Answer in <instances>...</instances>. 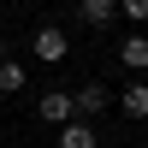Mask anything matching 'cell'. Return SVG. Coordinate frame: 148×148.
<instances>
[{
    "mask_svg": "<svg viewBox=\"0 0 148 148\" xmlns=\"http://www.w3.org/2000/svg\"><path fill=\"white\" fill-rule=\"evenodd\" d=\"M30 53L42 59V65H59V59L71 53V36L59 30V24H36L30 30Z\"/></svg>",
    "mask_w": 148,
    "mask_h": 148,
    "instance_id": "obj_1",
    "label": "cell"
},
{
    "mask_svg": "<svg viewBox=\"0 0 148 148\" xmlns=\"http://www.w3.org/2000/svg\"><path fill=\"white\" fill-rule=\"evenodd\" d=\"M36 113H42L47 125H71V119H77V95L71 89H47L42 101H36Z\"/></svg>",
    "mask_w": 148,
    "mask_h": 148,
    "instance_id": "obj_2",
    "label": "cell"
},
{
    "mask_svg": "<svg viewBox=\"0 0 148 148\" xmlns=\"http://www.w3.org/2000/svg\"><path fill=\"white\" fill-rule=\"evenodd\" d=\"M77 18L89 24V30H107V24L119 18V0H77Z\"/></svg>",
    "mask_w": 148,
    "mask_h": 148,
    "instance_id": "obj_3",
    "label": "cell"
},
{
    "mask_svg": "<svg viewBox=\"0 0 148 148\" xmlns=\"http://www.w3.org/2000/svg\"><path fill=\"white\" fill-rule=\"evenodd\" d=\"M71 95H77V119H101L107 113V89L101 83H83V89H71Z\"/></svg>",
    "mask_w": 148,
    "mask_h": 148,
    "instance_id": "obj_4",
    "label": "cell"
},
{
    "mask_svg": "<svg viewBox=\"0 0 148 148\" xmlns=\"http://www.w3.org/2000/svg\"><path fill=\"white\" fill-rule=\"evenodd\" d=\"M59 148H95V125H89V119L59 125Z\"/></svg>",
    "mask_w": 148,
    "mask_h": 148,
    "instance_id": "obj_5",
    "label": "cell"
},
{
    "mask_svg": "<svg viewBox=\"0 0 148 148\" xmlns=\"http://www.w3.org/2000/svg\"><path fill=\"white\" fill-rule=\"evenodd\" d=\"M119 59H125L130 71H148V36H125V42H119Z\"/></svg>",
    "mask_w": 148,
    "mask_h": 148,
    "instance_id": "obj_6",
    "label": "cell"
},
{
    "mask_svg": "<svg viewBox=\"0 0 148 148\" xmlns=\"http://www.w3.org/2000/svg\"><path fill=\"white\" fill-rule=\"evenodd\" d=\"M119 107H125V119H148V83H125Z\"/></svg>",
    "mask_w": 148,
    "mask_h": 148,
    "instance_id": "obj_7",
    "label": "cell"
},
{
    "mask_svg": "<svg viewBox=\"0 0 148 148\" xmlns=\"http://www.w3.org/2000/svg\"><path fill=\"white\" fill-rule=\"evenodd\" d=\"M24 83H30V71H24L18 59H6V65H0V95H24Z\"/></svg>",
    "mask_w": 148,
    "mask_h": 148,
    "instance_id": "obj_8",
    "label": "cell"
},
{
    "mask_svg": "<svg viewBox=\"0 0 148 148\" xmlns=\"http://www.w3.org/2000/svg\"><path fill=\"white\" fill-rule=\"evenodd\" d=\"M119 12H125V18H136V24H148V0H119Z\"/></svg>",
    "mask_w": 148,
    "mask_h": 148,
    "instance_id": "obj_9",
    "label": "cell"
},
{
    "mask_svg": "<svg viewBox=\"0 0 148 148\" xmlns=\"http://www.w3.org/2000/svg\"><path fill=\"white\" fill-rule=\"evenodd\" d=\"M6 59H12V53H6V42H0V65H6Z\"/></svg>",
    "mask_w": 148,
    "mask_h": 148,
    "instance_id": "obj_10",
    "label": "cell"
}]
</instances>
